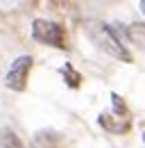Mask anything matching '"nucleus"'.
Instances as JSON below:
<instances>
[{
	"mask_svg": "<svg viewBox=\"0 0 145 148\" xmlns=\"http://www.w3.org/2000/svg\"><path fill=\"white\" fill-rule=\"evenodd\" d=\"M89 37L93 39L102 50H107L111 57L123 59V62H127V64L131 62V53L118 41L116 32H113L109 25H104V23H91V25H89Z\"/></svg>",
	"mask_w": 145,
	"mask_h": 148,
	"instance_id": "f257e3e1",
	"label": "nucleus"
},
{
	"mask_svg": "<svg viewBox=\"0 0 145 148\" xmlns=\"http://www.w3.org/2000/svg\"><path fill=\"white\" fill-rule=\"evenodd\" d=\"M111 100H113L116 112L102 114L100 116V125L107 130V132H111V134H125V132L131 130V116H129V112L125 107V100L118 93H111Z\"/></svg>",
	"mask_w": 145,
	"mask_h": 148,
	"instance_id": "7ed1b4c3",
	"label": "nucleus"
},
{
	"mask_svg": "<svg viewBox=\"0 0 145 148\" xmlns=\"http://www.w3.org/2000/svg\"><path fill=\"white\" fill-rule=\"evenodd\" d=\"M127 39L138 46V48H145V23H134L127 27Z\"/></svg>",
	"mask_w": 145,
	"mask_h": 148,
	"instance_id": "39448f33",
	"label": "nucleus"
},
{
	"mask_svg": "<svg viewBox=\"0 0 145 148\" xmlns=\"http://www.w3.org/2000/svg\"><path fill=\"white\" fill-rule=\"evenodd\" d=\"M141 7H143V12H145V0H143V2H141Z\"/></svg>",
	"mask_w": 145,
	"mask_h": 148,
	"instance_id": "6e6552de",
	"label": "nucleus"
},
{
	"mask_svg": "<svg viewBox=\"0 0 145 148\" xmlns=\"http://www.w3.org/2000/svg\"><path fill=\"white\" fill-rule=\"evenodd\" d=\"M0 148H25L20 137H18L14 130L9 128H2L0 130Z\"/></svg>",
	"mask_w": 145,
	"mask_h": 148,
	"instance_id": "423d86ee",
	"label": "nucleus"
},
{
	"mask_svg": "<svg viewBox=\"0 0 145 148\" xmlns=\"http://www.w3.org/2000/svg\"><path fill=\"white\" fill-rule=\"evenodd\" d=\"M32 64H34L32 55L18 57L16 62L12 64V69L7 71L5 84H7L12 91H25V87H27V77H30V71H32Z\"/></svg>",
	"mask_w": 145,
	"mask_h": 148,
	"instance_id": "20e7f679",
	"label": "nucleus"
},
{
	"mask_svg": "<svg viewBox=\"0 0 145 148\" xmlns=\"http://www.w3.org/2000/svg\"><path fill=\"white\" fill-rule=\"evenodd\" d=\"M61 73H64V77H66V84H68L70 89H77V87L82 84V80H84V77H82V75H79V73H77V71L70 66V64L61 66Z\"/></svg>",
	"mask_w": 145,
	"mask_h": 148,
	"instance_id": "0eeeda50",
	"label": "nucleus"
},
{
	"mask_svg": "<svg viewBox=\"0 0 145 148\" xmlns=\"http://www.w3.org/2000/svg\"><path fill=\"white\" fill-rule=\"evenodd\" d=\"M32 39L43 46L68 50V32L61 23H54V21H41V18L34 21L32 23Z\"/></svg>",
	"mask_w": 145,
	"mask_h": 148,
	"instance_id": "f03ea898",
	"label": "nucleus"
}]
</instances>
